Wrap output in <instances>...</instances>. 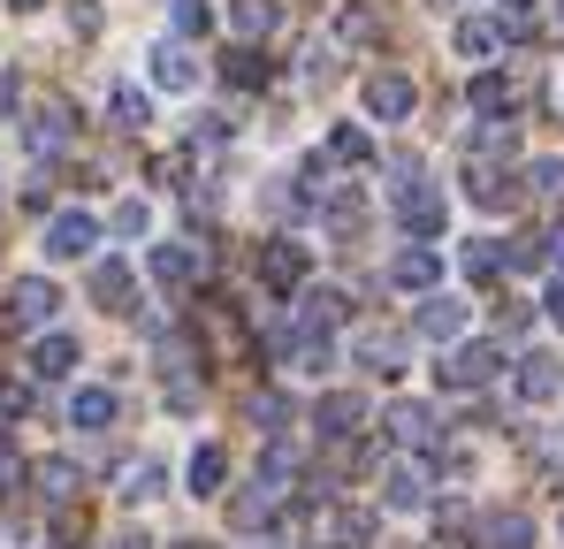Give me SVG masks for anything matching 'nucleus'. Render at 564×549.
<instances>
[{
	"mask_svg": "<svg viewBox=\"0 0 564 549\" xmlns=\"http://www.w3.org/2000/svg\"><path fill=\"white\" fill-rule=\"evenodd\" d=\"M305 268H313V252H305V245H290V237H275V245L260 252V282H268V290H297Z\"/></svg>",
	"mask_w": 564,
	"mask_h": 549,
	"instance_id": "nucleus-9",
	"label": "nucleus"
},
{
	"mask_svg": "<svg viewBox=\"0 0 564 549\" xmlns=\"http://www.w3.org/2000/svg\"><path fill=\"white\" fill-rule=\"evenodd\" d=\"M367 115H375V122H404V115H412V77L375 69V77H367Z\"/></svg>",
	"mask_w": 564,
	"mask_h": 549,
	"instance_id": "nucleus-8",
	"label": "nucleus"
},
{
	"mask_svg": "<svg viewBox=\"0 0 564 549\" xmlns=\"http://www.w3.org/2000/svg\"><path fill=\"white\" fill-rule=\"evenodd\" d=\"M321 222H328L336 237H351V229L367 222V198H359L351 183H336V191H321Z\"/></svg>",
	"mask_w": 564,
	"mask_h": 549,
	"instance_id": "nucleus-18",
	"label": "nucleus"
},
{
	"mask_svg": "<svg viewBox=\"0 0 564 549\" xmlns=\"http://www.w3.org/2000/svg\"><path fill=\"white\" fill-rule=\"evenodd\" d=\"M328 161H344V169H367V161H375V138H367L359 122H336V130H328Z\"/></svg>",
	"mask_w": 564,
	"mask_h": 549,
	"instance_id": "nucleus-23",
	"label": "nucleus"
},
{
	"mask_svg": "<svg viewBox=\"0 0 564 549\" xmlns=\"http://www.w3.org/2000/svg\"><path fill=\"white\" fill-rule=\"evenodd\" d=\"M473 107H480L488 122H496V115H511V77H496V69H480V77H473Z\"/></svg>",
	"mask_w": 564,
	"mask_h": 549,
	"instance_id": "nucleus-29",
	"label": "nucleus"
},
{
	"mask_svg": "<svg viewBox=\"0 0 564 549\" xmlns=\"http://www.w3.org/2000/svg\"><path fill=\"white\" fill-rule=\"evenodd\" d=\"M23 146H31L39 161H54V153L69 146V107H54V99H46V107H31V122H23Z\"/></svg>",
	"mask_w": 564,
	"mask_h": 549,
	"instance_id": "nucleus-10",
	"label": "nucleus"
},
{
	"mask_svg": "<svg viewBox=\"0 0 564 549\" xmlns=\"http://www.w3.org/2000/svg\"><path fill=\"white\" fill-rule=\"evenodd\" d=\"M198 274H206L198 245H153V282H161V290H191Z\"/></svg>",
	"mask_w": 564,
	"mask_h": 549,
	"instance_id": "nucleus-13",
	"label": "nucleus"
},
{
	"mask_svg": "<svg viewBox=\"0 0 564 549\" xmlns=\"http://www.w3.org/2000/svg\"><path fill=\"white\" fill-rule=\"evenodd\" d=\"M275 496H282V481H268V473H260V481H252V488L229 504V519H237V527H260V519L275 512Z\"/></svg>",
	"mask_w": 564,
	"mask_h": 549,
	"instance_id": "nucleus-25",
	"label": "nucleus"
},
{
	"mask_svg": "<svg viewBox=\"0 0 564 549\" xmlns=\"http://www.w3.org/2000/svg\"><path fill=\"white\" fill-rule=\"evenodd\" d=\"M397 222H404L412 237H443V222H451L443 183H412V191H397Z\"/></svg>",
	"mask_w": 564,
	"mask_h": 549,
	"instance_id": "nucleus-4",
	"label": "nucleus"
},
{
	"mask_svg": "<svg viewBox=\"0 0 564 549\" xmlns=\"http://www.w3.org/2000/svg\"><path fill=\"white\" fill-rule=\"evenodd\" d=\"M221 473H229V458H221V443H198L184 465V481H191V496H221Z\"/></svg>",
	"mask_w": 564,
	"mask_h": 549,
	"instance_id": "nucleus-19",
	"label": "nucleus"
},
{
	"mask_svg": "<svg viewBox=\"0 0 564 549\" xmlns=\"http://www.w3.org/2000/svg\"><path fill=\"white\" fill-rule=\"evenodd\" d=\"M527 8H534V0H503V15H527Z\"/></svg>",
	"mask_w": 564,
	"mask_h": 549,
	"instance_id": "nucleus-44",
	"label": "nucleus"
},
{
	"mask_svg": "<svg viewBox=\"0 0 564 549\" xmlns=\"http://www.w3.org/2000/svg\"><path fill=\"white\" fill-rule=\"evenodd\" d=\"M367 542H375V512L344 504V512L328 519V549H367Z\"/></svg>",
	"mask_w": 564,
	"mask_h": 549,
	"instance_id": "nucleus-21",
	"label": "nucleus"
},
{
	"mask_svg": "<svg viewBox=\"0 0 564 549\" xmlns=\"http://www.w3.org/2000/svg\"><path fill=\"white\" fill-rule=\"evenodd\" d=\"M480 549H534V519L527 512H488L480 519Z\"/></svg>",
	"mask_w": 564,
	"mask_h": 549,
	"instance_id": "nucleus-17",
	"label": "nucleus"
},
{
	"mask_svg": "<svg viewBox=\"0 0 564 549\" xmlns=\"http://www.w3.org/2000/svg\"><path fill=\"white\" fill-rule=\"evenodd\" d=\"M496 39H503V15H466V23H458V54H466V62L496 54Z\"/></svg>",
	"mask_w": 564,
	"mask_h": 549,
	"instance_id": "nucleus-27",
	"label": "nucleus"
},
{
	"mask_svg": "<svg viewBox=\"0 0 564 549\" xmlns=\"http://www.w3.org/2000/svg\"><path fill=\"white\" fill-rule=\"evenodd\" d=\"M8 8H39V0H8Z\"/></svg>",
	"mask_w": 564,
	"mask_h": 549,
	"instance_id": "nucleus-45",
	"label": "nucleus"
},
{
	"mask_svg": "<svg viewBox=\"0 0 564 549\" xmlns=\"http://www.w3.org/2000/svg\"><path fill=\"white\" fill-rule=\"evenodd\" d=\"M153 496H161V465H153V458L122 465V504H153Z\"/></svg>",
	"mask_w": 564,
	"mask_h": 549,
	"instance_id": "nucleus-30",
	"label": "nucleus"
},
{
	"mask_svg": "<svg viewBox=\"0 0 564 549\" xmlns=\"http://www.w3.org/2000/svg\"><path fill=\"white\" fill-rule=\"evenodd\" d=\"M31 412V389L23 381H0V420H23Z\"/></svg>",
	"mask_w": 564,
	"mask_h": 549,
	"instance_id": "nucleus-39",
	"label": "nucleus"
},
{
	"mask_svg": "<svg viewBox=\"0 0 564 549\" xmlns=\"http://www.w3.org/2000/svg\"><path fill=\"white\" fill-rule=\"evenodd\" d=\"M169 15H176L184 39H206L214 31V0H169Z\"/></svg>",
	"mask_w": 564,
	"mask_h": 549,
	"instance_id": "nucleus-33",
	"label": "nucleus"
},
{
	"mask_svg": "<svg viewBox=\"0 0 564 549\" xmlns=\"http://www.w3.org/2000/svg\"><path fill=\"white\" fill-rule=\"evenodd\" d=\"M145 62H153V85H161V92H191V85H198V62H191V46H176V39L153 46Z\"/></svg>",
	"mask_w": 564,
	"mask_h": 549,
	"instance_id": "nucleus-16",
	"label": "nucleus"
},
{
	"mask_svg": "<svg viewBox=\"0 0 564 549\" xmlns=\"http://www.w3.org/2000/svg\"><path fill=\"white\" fill-rule=\"evenodd\" d=\"M496 366H503L496 344H458L451 359L435 366V381H443V389H488V381H496Z\"/></svg>",
	"mask_w": 564,
	"mask_h": 549,
	"instance_id": "nucleus-3",
	"label": "nucleus"
},
{
	"mask_svg": "<svg viewBox=\"0 0 564 549\" xmlns=\"http://www.w3.org/2000/svg\"><path fill=\"white\" fill-rule=\"evenodd\" d=\"M381 504H389V512H420V504H427V465L397 458V465L381 473Z\"/></svg>",
	"mask_w": 564,
	"mask_h": 549,
	"instance_id": "nucleus-12",
	"label": "nucleus"
},
{
	"mask_svg": "<svg viewBox=\"0 0 564 549\" xmlns=\"http://www.w3.org/2000/svg\"><path fill=\"white\" fill-rule=\"evenodd\" d=\"M145 229H153V206L145 198H122L115 206V237H145Z\"/></svg>",
	"mask_w": 564,
	"mask_h": 549,
	"instance_id": "nucleus-34",
	"label": "nucleus"
},
{
	"mask_svg": "<svg viewBox=\"0 0 564 549\" xmlns=\"http://www.w3.org/2000/svg\"><path fill=\"white\" fill-rule=\"evenodd\" d=\"M542 245H550V268L564 274V222H557V229H550V237H542Z\"/></svg>",
	"mask_w": 564,
	"mask_h": 549,
	"instance_id": "nucleus-42",
	"label": "nucleus"
},
{
	"mask_svg": "<svg viewBox=\"0 0 564 549\" xmlns=\"http://www.w3.org/2000/svg\"><path fill=\"white\" fill-rule=\"evenodd\" d=\"M527 183H534L542 198H564V161H534V169H527Z\"/></svg>",
	"mask_w": 564,
	"mask_h": 549,
	"instance_id": "nucleus-36",
	"label": "nucleus"
},
{
	"mask_svg": "<svg viewBox=\"0 0 564 549\" xmlns=\"http://www.w3.org/2000/svg\"><path fill=\"white\" fill-rule=\"evenodd\" d=\"M0 206H8V191H0Z\"/></svg>",
	"mask_w": 564,
	"mask_h": 549,
	"instance_id": "nucleus-46",
	"label": "nucleus"
},
{
	"mask_svg": "<svg viewBox=\"0 0 564 549\" xmlns=\"http://www.w3.org/2000/svg\"><path fill=\"white\" fill-rule=\"evenodd\" d=\"M221 62H229V77H237V85H268V62H260L252 46H237V54H221Z\"/></svg>",
	"mask_w": 564,
	"mask_h": 549,
	"instance_id": "nucleus-35",
	"label": "nucleus"
},
{
	"mask_svg": "<svg viewBox=\"0 0 564 549\" xmlns=\"http://www.w3.org/2000/svg\"><path fill=\"white\" fill-rule=\"evenodd\" d=\"M313 428H321V443H359V428H367V397H359V389H328V397L313 405Z\"/></svg>",
	"mask_w": 564,
	"mask_h": 549,
	"instance_id": "nucleus-1",
	"label": "nucleus"
},
{
	"mask_svg": "<svg viewBox=\"0 0 564 549\" xmlns=\"http://www.w3.org/2000/svg\"><path fill=\"white\" fill-rule=\"evenodd\" d=\"M115 122H122V130H145V122H153V99L138 85H115Z\"/></svg>",
	"mask_w": 564,
	"mask_h": 549,
	"instance_id": "nucleus-32",
	"label": "nucleus"
},
{
	"mask_svg": "<svg viewBox=\"0 0 564 549\" xmlns=\"http://www.w3.org/2000/svg\"><path fill=\"white\" fill-rule=\"evenodd\" d=\"M359 359L375 366L381 381H389V374H404V336H389V329H375V336H359Z\"/></svg>",
	"mask_w": 564,
	"mask_h": 549,
	"instance_id": "nucleus-26",
	"label": "nucleus"
},
{
	"mask_svg": "<svg viewBox=\"0 0 564 549\" xmlns=\"http://www.w3.org/2000/svg\"><path fill=\"white\" fill-rule=\"evenodd\" d=\"M31 374H39V381H62V374H77V336L46 329V336L31 344Z\"/></svg>",
	"mask_w": 564,
	"mask_h": 549,
	"instance_id": "nucleus-14",
	"label": "nucleus"
},
{
	"mask_svg": "<svg viewBox=\"0 0 564 549\" xmlns=\"http://www.w3.org/2000/svg\"><path fill=\"white\" fill-rule=\"evenodd\" d=\"M229 23H237V39H268L275 31V0H229Z\"/></svg>",
	"mask_w": 564,
	"mask_h": 549,
	"instance_id": "nucleus-28",
	"label": "nucleus"
},
{
	"mask_svg": "<svg viewBox=\"0 0 564 549\" xmlns=\"http://www.w3.org/2000/svg\"><path fill=\"white\" fill-rule=\"evenodd\" d=\"M466 198H473V206H511V183L496 176V169H480V161H473V169H466Z\"/></svg>",
	"mask_w": 564,
	"mask_h": 549,
	"instance_id": "nucleus-31",
	"label": "nucleus"
},
{
	"mask_svg": "<svg viewBox=\"0 0 564 549\" xmlns=\"http://www.w3.org/2000/svg\"><path fill=\"white\" fill-rule=\"evenodd\" d=\"M99 549H153L145 535H115V542H99Z\"/></svg>",
	"mask_w": 564,
	"mask_h": 549,
	"instance_id": "nucleus-43",
	"label": "nucleus"
},
{
	"mask_svg": "<svg viewBox=\"0 0 564 549\" xmlns=\"http://www.w3.org/2000/svg\"><path fill=\"white\" fill-rule=\"evenodd\" d=\"M107 420H115V389L85 381V389L69 397V428H107Z\"/></svg>",
	"mask_w": 564,
	"mask_h": 549,
	"instance_id": "nucleus-22",
	"label": "nucleus"
},
{
	"mask_svg": "<svg viewBox=\"0 0 564 549\" xmlns=\"http://www.w3.org/2000/svg\"><path fill=\"white\" fill-rule=\"evenodd\" d=\"M412 329H420L427 344H458V336H466V298H451V290H427V305L412 313Z\"/></svg>",
	"mask_w": 564,
	"mask_h": 549,
	"instance_id": "nucleus-6",
	"label": "nucleus"
},
{
	"mask_svg": "<svg viewBox=\"0 0 564 549\" xmlns=\"http://www.w3.org/2000/svg\"><path fill=\"white\" fill-rule=\"evenodd\" d=\"M389 282H397V290H443V252H435V245H404V252L389 260Z\"/></svg>",
	"mask_w": 564,
	"mask_h": 549,
	"instance_id": "nucleus-7",
	"label": "nucleus"
},
{
	"mask_svg": "<svg viewBox=\"0 0 564 549\" xmlns=\"http://www.w3.org/2000/svg\"><path fill=\"white\" fill-rule=\"evenodd\" d=\"M557 389H564V366L550 359V352H527V359H519V397H527V405H550Z\"/></svg>",
	"mask_w": 564,
	"mask_h": 549,
	"instance_id": "nucleus-15",
	"label": "nucleus"
},
{
	"mask_svg": "<svg viewBox=\"0 0 564 549\" xmlns=\"http://www.w3.org/2000/svg\"><path fill=\"white\" fill-rule=\"evenodd\" d=\"M381 428H389V443H397V451H435V435H443V428H435V412H427V405H412V397H397V405L381 412Z\"/></svg>",
	"mask_w": 564,
	"mask_h": 549,
	"instance_id": "nucleus-5",
	"label": "nucleus"
},
{
	"mask_svg": "<svg viewBox=\"0 0 564 549\" xmlns=\"http://www.w3.org/2000/svg\"><path fill=\"white\" fill-rule=\"evenodd\" d=\"M31 481H39V496H46V504H69V496H77V465H69V458H39V465H31Z\"/></svg>",
	"mask_w": 564,
	"mask_h": 549,
	"instance_id": "nucleus-24",
	"label": "nucleus"
},
{
	"mask_svg": "<svg viewBox=\"0 0 564 549\" xmlns=\"http://www.w3.org/2000/svg\"><path fill=\"white\" fill-rule=\"evenodd\" d=\"M93 252H99V222L85 206H69V214L46 222V260H93Z\"/></svg>",
	"mask_w": 564,
	"mask_h": 549,
	"instance_id": "nucleus-2",
	"label": "nucleus"
},
{
	"mask_svg": "<svg viewBox=\"0 0 564 549\" xmlns=\"http://www.w3.org/2000/svg\"><path fill=\"white\" fill-rule=\"evenodd\" d=\"M8 488H23V465H15V435L0 428V496H8Z\"/></svg>",
	"mask_w": 564,
	"mask_h": 549,
	"instance_id": "nucleus-37",
	"label": "nucleus"
},
{
	"mask_svg": "<svg viewBox=\"0 0 564 549\" xmlns=\"http://www.w3.org/2000/svg\"><path fill=\"white\" fill-rule=\"evenodd\" d=\"M375 31V8H344V39H367Z\"/></svg>",
	"mask_w": 564,
	"mask_h": 549,
	"instance_id": "nucleus-40",
	"label": "nucleus"
},
{
	"mask_svg": "<svg viewBox=\"0 0 564 549\" xmlns=\"http://www.w3.org/2000/svg\"><path fill=\"white\" fill-rule=\"evenodd\" d=\"M542 313H550V321H557V329H564V274H557V282H550V298H542Z\"/></svg>",
	"mask_w": 564,
	"mask_h": 549,
	"instance_id": "nucleus-41",
	"label": "nucleus"
},
{
	"mask_svg": "<svg viewBox=\"0 0 564 549\" xmlns=\"http://www.w3.org/2000/svg\"><path fill=\"white\" fill-rule=\"evenodd\" d=\"M496 268H503V260H496V245H473V252H466V274H473V282H496Z\"/></svg>",
	"mask_w": 564,
	"mask_h": 549,
	"instance_id": "nucleus-38",
	"label": "nucleus"
},
{
	"mask_svg": "<svg viewBox=\"0 0 564 549\" xmlns=\"http://www.w3.org/2000/svg\"><path fill=\"white\" fill-rule=\"evenodd\" d=\"M557 107H564V92H557Z\"/></svg>",
	"mask_w": 564,
	"mask_h": 549,
	"instance_id": "nucleus-47",
	"label": "nucleus"
},
{
	"mask_svg": "<svg viewBox=\"0 0 564 549\" xmlns=\"http://www.w3.org/2000/svg\"><path fill=\"white\" fill-rule=\"evenodd\" d=\"M93 298L107 313H130V260H99L93 268Z\"/></svg>",
	"mask_w": 564,
	"mask_h": 549,
	"instance_id": "nucleus-20",
	"label": "nucleus"
},
{
	"mask_svg": "<svg viewBox=\"0 0 564 549\" xmlns=\"http://www.w3.org/2000/svg\"><path fill=\"white\" fill-rule=\"evenodd\" d=\"M54 305H62V290H54L46 274H23V282H15V298H8V313H15L23 329H46V321H54Z\"/></svg>",
	"mask_w": 564,
	"mask_h": 549,
	"instance_id": "nucleus-11",
	"label": "nucleus"
}]
</instances>
